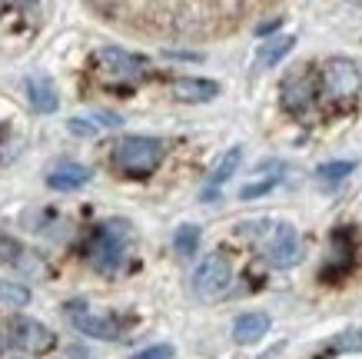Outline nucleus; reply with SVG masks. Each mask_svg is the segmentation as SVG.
I'll use <instances>...</instances> for the list:
<instances>
[{
    "label": "nucleus",
    "mask_w": 362,
    "mask_h": 359,
    "mask_svg": "<svg viewBox=\"0 0 362 359\" xmlns=\"http://www.w3.org/2000/svg\"><path fill=\"white\" fill-rule=\"evenodd\" d=\"M160 164H163V143L156 137H123L113 147V166L123 176L143 180V176L153 173Z\"/></svg>",
    "instance_id": "f257e3e1"
},
{
    "label": "nucleus",
    "mask_w": 362,
    "mask_h": 359,
    "mask_svg": "<svg viewBox=\"0 0 362 359\" xmlns=\"http://www.w3.org/2000/svg\"><path fill=\"white\" fill-rule=\"evenodd\" d=\"M87 256L100 273L120 270L123 256H127V223H103L93 229Z\"/></svg>",
    "instance_id": "f03ea898"
},
{
    "label": "nucleus",
    "mask_w": 362,
    "mask_h": 359,
    "mask_svg": "<svg viewBox=\"0 0 362 359\" xmlns=\"http://www.w3.org/2000/svg\"><path fill=\"white\" fill-rule=\"evenodd\" d=\"M230 283H233V266L223 253H209V256L199 260L197 273H193V293L199 300H206V303L220 300L230 290Z\"/></svg>",
    "instance_id": "7ed1b4c3"
},
{
    "label": "nucleus",
    "mask_w": 362,
    "mask_h": 359,
    "mask_svg": "<svg viewBox=\"0 0 362 359\" xmlns=\"http://www.w3.org/2000/svg\"><path fill=\"white\" fill-rule=\"evenodd\" d=\"M266 260L273 263L276 270H289L303 260V239L289 223H279L273 229V237L266 239Z\"/></svg>",
    "instance_id": "20e7f679"
},
{
    "label": "nucleus",
    "mask_w": 362,
    "mask_h": 359,
    "mask_svg": "<svg viewBox=\"0 0 362 359\" xmlns=\"http://www.w3.org/2000/svg\"><path fill=\"white\" fill-rule=\"evenodd\" d=\"M11 339L27 353H50L57 343L54 329H47L40 319H30V316H17L11 323Z\"/></svg>",
    "instance_id": "39448f33"
},
{
    "label": "nucleus",
    "mask_w": 362,
    "mask_h": 359,
    "mask_svg": "<svg viewBox=\"0 0 362 359\" xmlns=\"http://www.w3.org/2000/svg\"><path fill=\"white\" fill-rule=\"evenodd\" d=\"M322 80H326V90H329V97L336 100H349L359 93V67L352 64V60H346V57H332L329 64H326V74H322Z\"/></svg>",
    "instance_id": "423d86ee"
},
{
    "label": "nucleus",
    "mask_w": 362,
    "mask_h": 359,
    "mask_svg": "<svg viewBox=\"0 0 362 359\" xmlns=\"http://www.w3.org/2000/svg\"><path fill=\"white\" fill-rule=\"evenodd\" d=\"M97 64L103 67V74L117 76V80H140V76L146 74V60L127 54V50H120V47H100Z\"/></svg>",
    "instance_id": "0eeeda50"
},
{
    "label": "nucleus",
    "mask_w": 362,
    "mask_h": 359,
    "mask_svg": "<svg viewBox=\"0 0 362 359\" xmlns=\"http://www.w3.org/2000/svg\"><path fill=\"white\" fill-rule=\"evenodd\" d=\"M90 180H93V170L83 164H74V160H64V164H57L54 170L47 173V186H50V190H60V193L83 190Z\"/></svg>",
    "instance_id": "6e6552de"
},
{
    "label": "nucleus",
    "mask_w": 362,
    "mask_h": 359,
    "mask_svg": "<svg viewBox=\"0 0 362 359\" xmlns=\"http://www.w3.org/2000/svg\"><path fill=\"white\" fill-rule=\"evenodd\" d=\"M170 93L180 103H209L220 93V84L216 80H203V76H180V80L170 84Z\"/></svg>",
    "instance_id": "1a4fd4ad"
},
{
    "label": "nucleus",
    "mask_w": 362,
    "mask_h": 359,
    "mask_svg": "<svg viewBox=\"0 0 362 359\" xmlns=\"http://www.w3.org/2000/svg\"><path fill=\"white\" fill-rule=\"evenodd\" d=\"M27 100H30V107L37 110V113H54V110L60 107L54 80L44 74H33L30 80H27Z\"/></svg>",
    "instance_id": "9d476101"
},
{
    "label": "nucleus",
    "mask_w": 362,
    "mask_h": 359,
    "mask_svg": "<svg viewBox=\"0 0 362 359\" xmlns=\"http://www.w3.org/2000/svg\"><path fill=\"white\" fill-rule=\"evenodd\" d=\"M70 323H74V329H77V333H83V336H90V339H117V333H120L113 319L97 316V313H87V309L70 313Z\"/></svg>",
    "instance_id": "9b49d317"
},
{
    "label": "nucleus",
    "mask_w": 362,
    "mask_h": 359,
    "mask_svg": "<svg viewBox=\"0 0 362 359\" xmlns=\"http://www.w3.org/2000/svg\"><path fill=\"white\" fill-rule=\"evenodd\" d=\"M316 100V80L309 74H296L283 84V103L286 110H303Z\"/></svg>",
    "instance_id": "f8f14e48"
},
{
    "label": "nucleus",
    "mask_w": 362,
    "mask_h": 359,
    "mask_svg": "<svg viewBox=\"0 0 362 359\" xmlns=\"http://www.w3.org/2000/svg\"><path fill=\"white\" fill-rule=\"evenodd\" d=\"M269 333V316L266 313H243L236 323H233V339L240 346H252Z\"/></svg>",
    "instance_id": "ddd939ff"
},
{
    "label": "nucleus",
    "mask_w": 362,
    "mask_h": 359,
    "mask_svg": "<svg viewBox=\"0 0 362 359\" xmlns=\"http://www.w3.org/2000/svg\"><path fill=\"white\" fill-rule=\"evenodd\" d=\"M293 47H296V37H289V33L273 37V40H266V44L256 50V64L259 67H276L289 50H293Z\"/></svg>",
    "instance_id": "4468645a"
},
{
    "label": "nucleus",
    "mask_w": 362,
    "mask_h": 359,
    "mask_svg": "<svg viewBox=\"0 0 362 359\" xmlns=\"http://www.w3.org/2000/svg\"><path fill=\"white\" fill-rule=\"evenodd\" d=\"M240 160H243V150L240 147H233V150L223 153V160L213 166V173H209V190H220L226 180H230L236 170H240Z\"/></svg>",
    "instance_id": "2eb2a0df"
},
{
    "label": "nucleus",
    "mask_w": 362,
    "mask_h": 359,
    "mask_svg": "<svg viewBox=\"0 0 362 359\" xmlns=\"http://www.w3.org/2000/svg\"><path fill=\"white\" fill-rule=\"evenodd\" d=\"M199 246V227H193V223H187V227H180L173 233V250L183 256V260H189L193 253H197Z\"/></svg>",
    "instance_id": "dca6fc26"
},
{
    "label": "nucleus",
    "mask_w": 362,
    "mask_h": 359,
    "mask_svg": "<svg viewBox=\"0 0 362 359\" xmlns=\"http://www.w3.org/2000/svg\"><path fill=\"white\" fill-rule=\"evenodd\" d=\"M356 170V164L352 160H332V164H322L316 170V176H319V183H329V186H336V183H342L346 176Z\"/></svg>",
    "instance_id": "f3484780"
},
{
    "label": "nucleus",
    "mask_w": 362,
    "mask_h": 359,
    "mask_svg": "<svg viewBox=\"0 0 362 359\" xmlns=\"http://www.w3.org/2000/svg\"><path fill=\"white\" fill-rule=\"evenodd\" d=\"M0 303L21 309V306L30 303V290L21 283H11V280H0Z\"/></svg>",
    "instance_id": "a211bd4d"
},
{
    "label": "nucleus",
    "mask_w": 362,
    "mask_h": 359,
    "mask_svg": "<svg viewBox=\"0 0 362 359\" xmlns=\"http://www.w3.org/2000/svg\"><path fill=\"white\" fill-rule=\"evenodd\" d=\"M13 266H17L21 273H27V276H33V280H40V276H47V263L40 260L37 253H27V250H23V253H21V260L13 263Z\"/></svg>",
    "instance_id": "6ab92c4d"
},
{
    "label": "nucleus",
    "mask_w": 362,
    "mask_h": 359,
    "mask_svg": "<svg viewBox=\"0 0 362 359\" xmlns=\"http://www.w3.org/2000/svg\"><path fill=\"white\" fill-rule=\"evenodd\" d=\"M21 253H23V246L17 243V239L7 237V233H0V260L11 263V266H13V263L21 260Z\"/></svg>",
    "instance_id": "aec40b11"
},
{
    "label": "nucleus",
    "mask_w": 362,
    "mask_h": 359,
    "mask_svg": "<svg viewBox=\"0 0 362 359\" xmlns=\"http://www.w3.org/2000/svg\"><path fill=\"white\" fill-rule=\"evenodd\" d=\"M66 130L74 133V137H97L100 133V127L93 123V120H80V117H74V120H66Z\"/></svg>",
    "instance_id": "412c9836"
},
{
    "label": "nucleus",
    "mask_w": 362,
    "mask_h": 359,
    "mask_svg": "<svg viewBox=\"0 0 362 359\" xmlns=\"http://www.w3.org/2000/svg\"><path fill=\"white\" fill-rule=\"evenodd\" d=\"M133 359H173V346H170V343H156V346L140 349Z\"/></svg>",
    "instance_id": "4be33fe9"
},
{
    "label": "nucleus",
    "mask_w": 362,
    "mask_h": 359,
    "mask_svg": "<svg viewBox=\"0 0 362 359\" xmlns=\"http://www.w3.org/2000/svg\"><path fill=\"white\" fill-rule=\"evenodd\" d=\"M279 183V180H276V176H269V180H263V183H252V186H243V200H256V196H263V193H269V190H273V186Z\"/></svg>",
    "instance_id": "5701e85b"
},
{
    "label": "nucleus",
    "mask_w": 362,
    "mask_h": 359,
    "mask_svg": "<svg viewBox=\"0 0 362 359\" xmlns=\"http://www.w3.org/2000/svg\"><path fill=\"white\" fill-rule=\"evenodd\" d=\"M4 343H7V333H4V323H0V349H4Z\"/></svg>",
    "instance_id": "b1692460"
},
{
    "label": "nucleus",
    "mask_w": 362,
    "mask_h": 359,
    "mask_svg": "<svg viewBox=\"0 0 362 359\" xmlns=\"http://www.w3.org/2000/svg\"><path fill=\"white\" fill-rule=\"evenodd\" d=\"M0 7H4V0H0Z\"/></svg>",
    "instance_id": "393cba45"
}]
</instances>
